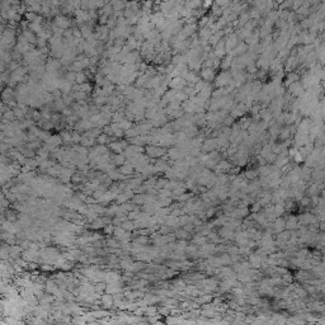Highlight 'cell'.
<instances>
[{
	"label": "cell",
	"instance_id": "1",
	"mask_svg": "<svg viewBox=\"0 0 325 325\" xmlns=\"http://www.w3.org/2000/svg\"><path fill=\"white\" fill-rule=\"evenodd\" d=\"M185 84H187V81L183 78H174L173 80L169 83V85L173 89H183Z\"/></svg>",
	"mask_w": 325,
	"mask_h": 325
},
{
	"label": "cell",
	"instance_id": "2",
	"mask_svg": "<svg viewBox=\"0 0 325 325\" xmlns=\"http://www.w3.org/2000/svg\"><path fill=\"white\" fill-rule=\"evenodd\" d=\"M55 23H56V25H57L59 28H61V29H65V28H67L69 25H70V21H69V19L66 18V17H64V15L56 17Z\"/></svg>",
	"mask_w": 325,
	"mask_h": 325
},
{
	"label": "cell",
	"instance_id": "3",
	"mask_svg": "<svg viewBox=\"0 0 325 325\" xmlns=\"http://www.w3.org/2000/svg\"><path fill=\"white\" fill-rule=\"evenodd\" d=\"M230 81H231V78L227 72H222V74L217 78V85L218 87H224V85L229 84Z\"/></svg>",
	"mask_w": 325,
	"mask_h": 325
},
{
	"label": "cell",
	"instance_id": "4",
	"mask_svg": "<svg viewBox=\"0 0 325 325\" xmlns=\"http://www.w3.org/2000/svg\"><path fill=\"white\" fill-rule=\"evenodd\" d=\"M147 152L150 156H154V158H158L160 155L164 154V149H160V147H156V146H152V147H149L147 149Z\"/></svg>",
	"mask_w": 325,
	"mask_h": 325
},
{
	"label": "cell",
	"instance_id": "5",
	"mask_svg": "<svg viewBox=\"0 0 325 325\" xmlns=\"http://www.w3.org/2000/svg\"><path fill=\"white\" fill-rule=\"evenodd\" d=\"M202 76H203L205 80H210V79L213 78V69L212 67H207L202 71Z\"/></svg>",
	"mask_w": 325,
	"mask_h": 325
},
{
	"label": "cell",
	"instance_id": "6",
	"mask_svg": "<svg viewBox=\"0 0 325 325\" xmlns=\"http://www.w3.org/2000/svg\"><path fill=\"white\" fill-rule=\"evenodd\" d=\"M222 34H224V31H222V32H218V33H216L215 36L210 37V43H211V45H216L218 41H221Z\"/></svg>",
	"mask_w": 325,
	"mask_h": 325
},
{
	"label": "cell",
	"instance_id": "7",
	"mask_svg": "<svg viewBox=\"0 0 325 325\" xmlns=\"http://www.w3.org/2000/svg\"><path fill=\"white\" fill-rule=\"evenodd\" d=\"M225 43H226V46H227V48H229V50H230V48H233V47H235V46H236V37L231 36L230 39H229V41H226Z\"/></svg>",
	"mask_w": 325,
	"mask_h": 325
},
{
	"label": "cell",
	"instance_id": "8",
	"mask_svg": "<svg viewBox=\"0 0 325 325\" xmlns=\"http://www.w3.org/2000/svg\"><path fill=\"white\" fill-rule=\"evenodd\" d=\"M75 80L78 81L79 84H83V83L87 81V78H85L84 74H80V72H78V74H76V76H75Z\"/></svg>",
	"mask_w": 325,
	"mask_h": 325
},
{
	"label": "cell",
	"instance_id": "9",
	"mask_svg": "<svg viewBox=\"0 0 325 325\" xmlns=\"http://www.w3.org/2000/svg\"><path fill=\"white\" fill-rule=\"evenodd\" d=\"M107 140H108V137L105 135H102V136H99V137H98V141H101V144H104Z\"/></svg>",
	"mask_w": 325,
	"mask_h": 325
},
{
	"label": "cell",
	"instance_id": "10",
	"mask_svg": "<svg viewBox=\"0 0 325 325\" xmlns=\"http://www.w3.org/2000/svg\"><path fill=\"white\" fill-rule=\"evenodd\" d=\"M122 171H123L125 174H130L131 171H132V168H131V167H125L123 169H122Z\"/></svg>",
	"mask_w": 325,
	"mask_h": 325
},
{
	"label": "cell",
	"instance_id": "11",
	"mask_svg": "<svg viewBox=\"0 0 325 325\" xmlns=\"http://www.w3.org/2000/svg\"><path fill=\"white\" fill-rule=\"evenodd\" d=\"M255 175H257V173H255V171H251V170H250V171H248V173L245 174V177H247V178H254Z\"/></svg>",
	"mask_w": 325,
	"mask_h": 325
},
{
	"label": "cell",
	"instance_id": "12",
	"mask_svg": "<svg viewBox=\"0 0 325 325\" xmlns=\"http://www.w3.org/2000/svg\"><path fill=\"white\" fill-rule=\"evenodd\" d=\"M301 202H302L304 206H307V205H309V202H310V200H309V198H302Z\"/></svg>",
	"mask_w": 325,
	"mask_h": 325
},
{
	"label": "cell",
	"instance_id": "13",
	"mask_svg": "<svg viewBox=\"0 0 325 325\" xmlns=\"http://www.w3.org/2000/svg\"><path fill=\"white\" fill-rule=\"evenodd\" d=\"M152 1H156V3H161V1H164V0H152Z\"/></svg>",
	"mask_w": 325,
	"mask_h": 325
}]
</instances>
